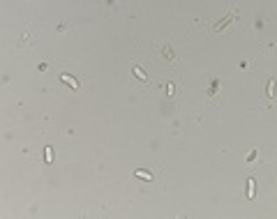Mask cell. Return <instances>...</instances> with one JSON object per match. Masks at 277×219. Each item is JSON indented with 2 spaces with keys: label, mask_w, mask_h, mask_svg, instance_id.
Segmentation results:
<instances>
[{
  "label": "cell",
  "mask_w": 277,
  "mask_h": 219,
  "mask_svg": "<svg viewBox=\"0 0 277 219\" xmlns=\"http://www.w3.org/2000/svg\"><path fill=\"white\" fill-rule=\"evenodd\" d=\"M277 95V79H270L268 83V97H275Z\"/></svg>",
  "instance_id": "cell-1"
},
{
  "label": "cell",
  "mask_w": 277,
  "mask_h": 219,
  "mask_svg": "<svg viewBox=\"0 0 277 219\" xmlns=\"http://www.w3.org/2000/svg\"><path fill=\"white\" fill-rule=\"evenodd\" d=\"M62 81H65V83H67V85H72L74 90H76V88H79V83H76V81L72 79V76H67V74H62Z\"/></svg>",
  "instance_id": "cell-2"
},
{
  "label": "cell",
  "mask_w": 277,
  "mask_h": 219,
  "mask_svg": "<svg viewBox=\"0 0 277 219\" xmlns=\"http://www.w3.org/2000/svg\"><path fill=\"white\" fill-rule=\"evenodd\" d=\"M247 198H254V180H247Z\"/></svg>",
  "instance_id": "cell-3"
},
{
  "label": "cell",
  "mask_w": 277,
  "mask_h": 219,
  "mask_svg": "<svg viewBox=\"0 0 277 219\" xmlns=\"http://www.w3.org/2000/svg\"><path fill=\"white\" fill-rule=\"evenodd\" d=\"M134 74H136V79H141V81L148 79V74H143V69H141V67H134Z\"/></svg>",
  "instance_id": "cell-4"
},
{
  "label": "cell",
  "mask_w": 277,
  "mask_h": 219,
  "mask_svg": "<svg viewBox=\"0 0 277 219\" xmlns=\"http://www.w3.org/2000/svg\"><path fill=\"white\" fill-rule=\"evenodd\" d=\"M136 175L141 178V180H150V173H146V171H136Z\"/></svg>",
  "instance_id": "cell-5"
}]
</instances>
